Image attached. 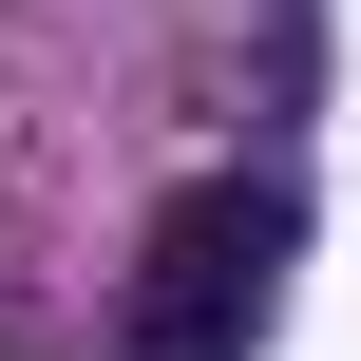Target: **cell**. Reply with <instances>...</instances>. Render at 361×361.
<instances>
[{"label":"cell","instance_id":"cell-1","mask_svg":"<svg viewBox=\"0 0 361 361\" xmlns=\"http://www.w3.org/2000/svg\"><path fill=\"white\" fill-rule=\"evenodd\" d=\"M305 305V171L286 152H209L114 286V361H267Z\"/></svg>","mask_w":361,"mask_h":361}]
</instances>
